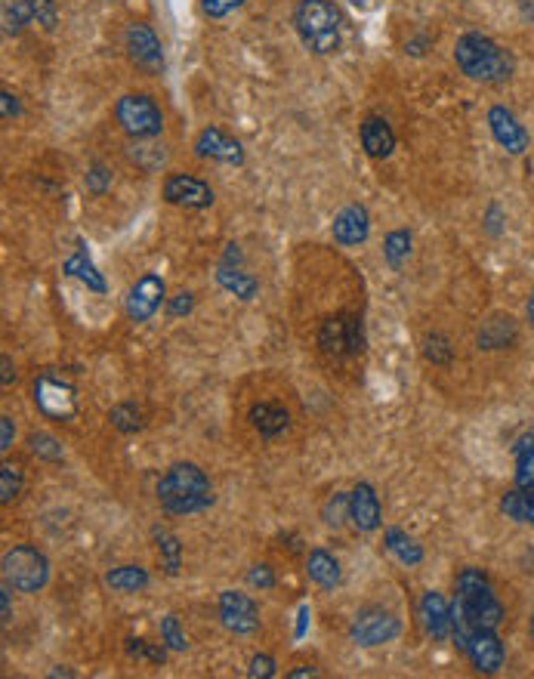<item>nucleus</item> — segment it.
I'll list each match as a JSON object with an SVG mask.
<instances>
[{
  "instance_id": "obj_1",
  "label": "nucleus",
  "mask_w": 534,
  "mask_h": 679,
  "mask_svg": "<svg viewBox=\"0 0 534 679\" xmlns=\"http://www.w3.org/2000/svg\"><path fill=\"white\" fill-rule=\"evenodd\" d=\"M454 62L470 81H479V84H504L513 78V68H516L513 53L482 31L460 34L454 44Z\"/></svg>"
},
{
  "instance_id": "obj_2",
  "label": "nucleus",
  "mask_w": 534,
  "mask_h": 679,
  "mask_svg": "<svg viewBox=\"0 0 534 679\" xmlns=\"http://www.w3.org/2000/svg\"><path fill=\"white\" fill-rule=\"evenodd\" d=\"M158 504L167 516L204 513L213 504V485L198 463H173L158 482Z\"/></svg>"
},
{
  "instance_id": "obj_3",
  "label": "nucleus",
  "mask_w": 534,
  "mask_h": 679,
  "mask_svg": "<svg viewBox=\"0 0 534 679\" xmlns=\"http://www.w3.org/2000/svg\"><path fill=\"white\" fill-rule=\"evenodd\" d=\"M340 25L343 19L340 10L334 7V0H297L294 28L312 56H334L340 50L343 44Z\"/></svg>"
},
{
  "instance_id": "obj_4",
  "label": "nucleus",
  "mask_w": 534,
  "mask_h": 679,
  "mask_svg": "<svg viewBox=\"0 0 534 679\" xmlns=\"http://www.w3.org/2000/svg\"><path fill=\"white\" fill-rule=\"evenodd\" d=\"M464 615L476 630H497L504 624V605L494 596V587L482 568H464L457 575V599Z\"/></svg>"
},
{
  "instance_id": "obj_5",
  "label": "nucleus",
  "mask_w": 534,
  "mask_h": 679,
  "mask_svg": "<svg viewBox=\"0 0 534 679\" xmlns=\"http://www.w3.org/2000/svg\"><path fill=\"white\" fill-rule=\"evenodd\" d=\"M318 349H322L328 359H355L365 349V328L362 318L352 312H337L322 321L318 328Z\"/></svg>"
},
{
  "instance_id": "obj_6",
  "label": "nucleus",
  "mask_w": 534,
  "mask_h": 679,
  "mask_svg": "<svg viewBox=\"0 0 534 679\" xmlns=\"http://www.w3.org/2000/svg\"><path fill=\"white\" fill-rule=\"evenodd\" d=\"M50 581V562L34 547H13L4 553V584L16 593H41Z\"/></svg>"
},
{
  "instance_id": "obj_7",
  "label": "nucleus",
  "mask_w": 534,
  "mask_h": 679,
  "mask_svg": "<svg viewBox=\"0 0 534 679\" xmlns=\"http://www.w3.org/2000/svg\"><path fill=\"white\" fill-rule=\"evenodd\" d=\"M115 121L130 139H158L164 130V112L146 93H127L115 105Z\"/></svg>"
},
{
  "instance_id": "obj_8",
  "label": "nucleus",
  "mask_w": 534,
  "mask_h": 679,
  "mask_svg": "<svg viewBox=\"0 0 534 679\" xmlns=\"http://www.w3.org/2000/svg\"><path fill=\"white\" fill-rule=\"evenodd\" d=\"M124 50H127V59L142 71V75L149 78H158L164 75V47L158 41V34L152 31V25L146 22H130L124 28Z\"/></svg>"
},
{
  "instance_id": "obj_9",
  "label": "nucleus",
  "mask_w": 534,
  "mask_h": 679,
  "mask_svg": "<svg viewBox=\"0 0 534 679\" xmlns=\"http://www.w3.org/2000/svg\"><path fill=\"white\" fill-rule=\"evenodd\" d=\"M399 633H402L399 615L389 609H380V605H368V609H362L352 621V639L365 649L386 646V642L399 639Z\"/></svg>"
},
{
  "instance_id": "obj_10",
  "label": "nucleus",
  "mask_w": 534,
  "mask_h": 679,
  "mask_svg": "<svg viewBox=\"0 0 534 679\" xmlns=\"http://www.w3.org/2000/svg\"><path fill=\"white\" fill-rule=\"evenodd\" d=\"M164 294H167L164 278L155 275V272H146V275H142V278L133 284V288L127 291V297H124V312H127V318L133 321V325H146V321H152L155 312L161 309Z\"/></svg>"
},
{
  "instance_id": "obj_11",
  "label": "nucleus",
  "mask_w": 534,
  "mask_h": 679,
  "mask_svg": "<svg viewBox=\"0 0 534 679\" xmlns=\"http://www.w3.org/2000/svg\"><path fill=\"white\" fill-rule=\"evenodd\" d=\"M34 405L41 408V414L53 420H71L75 417V389H71L62 377L41 374L34 380Z\"/></svg>"
},
{
  "instance_id": "obj_12",
  "label": "nucleus",
  "mask_w": 534,
  "mask_h": 679,
  "mask_svg": "<svg viewBox=\"0 0 534 679\" xmlns=\"http://www.w3.org/2000/svg\"><path fill=\"white\" fill-rule=\"evenodd\" d=\"M220 621L235 636H254L260 630V609L251 596L238 590H226L220 596Z\"/></svg>"
},
{
  "instance_id": "obj_13",
  "label": "nucleus",
  "mask_w": 534,
  "mask_h": 679,
  "mask_svg": "<svg viewBox=\"0 0 534 679\" xmlns=\"http://www.w3.org/2000/svg\"><path fill=\"white\" fill-rule=\"evenodd\" d=\"M164 201L186 210H207L213 204V189L192 173H170L164 180Z\"/></svg>"
},
{
  "instance_id": "obj_14",
  "label": "nucleus",
  "mask_w": 534,
  "mask_h": 679,
  "mask_svg": "<svg viewBox=\"0 0 534 679\" xmlns=\"http://www.w3.org/2000/svg\"><path fill=\"white\" fill-rule=\"evenodd\" d=\"M195 155L204 158V161H220V164H235V167L244 164L241 142L232 139L226 130L213 127V124L198 133V139H195Z\"/></svg>"
},
{
  "instance_id": "obj_15",
  "label": "nucleus",
  "mask_w": 534,
  "mask_h": 679,
  "mask_svg": "<svg viewBox=\"0 0 534 679\" xmlns=\"http://www.w3.org/2000/svg\"><path fill=\"white\" fill-rule=\"evenodd\" d=\"M488 127H491V136L497 139V146L507 149L510 155H525L531 136L507 105H494V109L488 112Z\"/></svg>"
},
{
  "instance_id": "obj_16",
  "label": "nucleus",
  "mask_w": 534,
  "mask_h": 679,
  "mask_svg": "<svg viewBox=\"0 0 534 679\" xmlns=\"http://www.w3.org/2000/svg\"><path fill=\"white\" fill-rule=\"evenodd\" d=\"M464 655L470 658V664L479 673H497L507 661V649H504L501 636H497V630H476L467 642Z\"/></svg>"
},
{
  "instance_id": "obj_17",
  "label": "nucleus",
  "mask_w": 534,
  "mask_h": 679,
  "mask_svg": "<svg viewBox=\"0 0 534 679\" xmlns=\"http://www.w3.org/2000/svg\"><path fill=\"white\" fill-rule=\"evenodd\" d=\"M331 235L337 244L343 247H359L368 241L371 235V217L368 210L362 204H346L337 217H334V226H331Z\"/></svg>"
},
{
  "instance_id": "obj_18",
  "label": "nucleus",
  "mask_w": 534,
  "mask_h": 679,
  "mask_svg": "<svg viewBox=\"0 0 534 679\" xmlns=\"http://www.w3.org/2000/svg\"><path fill=\"white\" fill-rule=\"evenodd\" d=\"M380 497L374 491V485L359 482L349 491V519L359 531H377L380 528Z\"/></svg>"
},
{
  "instance_id": "obj_19",
  "label": "nucleus",
  "mask_w": 534,
  "mask_h": 679,
  "mask_svg": "<svg viewBox=\"0 0 534 679\" xmlns=\"http://www.w3.org/2000/svg\"><path fill=\"white\" fill-rule=\"evenodd\" d=\"M420 621L436 642L451 636V602L439 590H426L420 596Z\"/></svg>"
},
{
  "instance_id": "obj_20",
  "label": "nucleus",
  "mask_w": 534,
  "mask_h": 679,
  "mask_svg": "<svg viewBox=\"0 0 534 679\" xmlns=\"http://www.w3.org/2000/svg\"><path fill=\"white\" fill-rule=\"evenodd\" d=\"M251 423L266 442H275L291 433V411L281 402H257L251 408Z\"/></svg>"
},
{
  "instance_id": "obj_21",
  "label": "nucleus",
  "mask_w": 534,
  "mask_h": 679,
  "mask_svg": "<svg viewBox=\"0 0 534 679\" xmlns=\"http://www.w3.org/2000/svg\"><path fill=\"white\" fill-rule=\"evenodd\" d=\"M359 136H362V149L374 161H383V158H389V155L396 152V130L389 127V121L380 118V115H368L362 121Z\"/></svg>"
},
{
  "instance_id": "obj_22",
  "label": "nucleus",
  "mask_w": 534,
  "mask_h": 679,
  "mask_svg": "<svg viewBox=\"0 0 534 679\" xmlns=\"http://www.w3.org/2000/svg\"><path fill=\"white\" fill-rule=\"evenodd\" d=\"M516 337H519L516 318L507 315V312H497V315L482 321V328L476 334V343H479V349L491 352V349H507L510 343H516Z\"/></svg>"
},
{
  "instance_id": "obj_23",
  "label": "nucleus",
  "mask_w": 534,
  "mask_h": 679,
  "mask_svg": "<svg viewBox=\"0 0 534 679\" xmlns=\"http://www.w3.org/2000/svg\"><path fill=\"white\" fill-rule=\"evenodd\" d=\"M306 571H309V581L322 590H337L343 581V571L340 562L328 553V550H312L306 556Z\"/></svg>"
},
{
  "instance_id": "obj_24",
  "label": "nucleus",
  "mask_w": 534,
  "mask_h": 679,
  "mask_svg": "<svg viewBox=\"0 0 534 679\" xmlns=\"http://www.w3.org/2000/svg\"><path fill=\"white\" fill-rule=\"evenodd\" d=\"M127 158L142 173H158L167 164L170 152H167L164 142H158V139H133L127 146Z\"/></svg>"
},
{
  "instance_id": "obj_25",
  "label": "nucleus",
  "mask_w": 534,
  "mask_h": 679,
  "mask_svg": "<svg viewBox=\"0 0 534 679\" xmlns=\"http://www.w3.org/2000/svg\"><path fill=\"white\" fill-rule=\"evenodd\" d=\"M62 272H65L68 278H78L81 284H87V288L96 291V294H105V288H109V284H105V278H102V272L93 266V260H90V254H87V247H84V244H78L75 254H71V257L62 263Z\"/></svg>"
},
{
  "instance_id": "obj_26",
  "label": "nucleus",
  "mask_w": 534,
  "mask_h": 679,
  "mask_svg": "<svg viewBox=\"0 0 534 679\" xmlns=\"http://www.w3.org/2000/svg\"><path fill=\"white\" fill-rule=\"evenodd\" d=\"M217 281H220V288L235 294L238 300H254L260 294V281L254 275H247L241 266H232V263H220L217 269Z\"/></svg>"
},
{
  "instance_id": "obj_27",
  "label": "nucleus",
  "mask_w": 534,
  "mask_h": 679,
  "mask_svg": "<svg viewBox=\"0 0 534 679\" xmlns=\"http://www.w3.org/2000/svg\"><path fill=\"white\" fill-rule=\"evenodd\" d=\"M501 513L519 525H528L534 528V491H525V488H513L501 497Z\"/></svg>"
},
{
  "instance_id": "obj_28",
  "label": "nucleus",
  "mask_w": 534,
  "mask_h": 679,
  "mask_svg": "<svg viewBox=\"0 0 534 679\" xmlns=\"http://www.w3.org/2000/svg\"><path fill=\"white\" fill-rule=\"evenodd\" d=\"M105 584L115 593H139L149 587V571L142 565H118L105 575Z\"/></svg>"
},
{
  "instance_id": "obj_29",
  "label": "nucleus",
  "mask_w": 534,
  "mask_h": 679,
  "mask_svg": "<svg viewBox=\"0 0 534 679\" xmlns=\"http://www.w3.org/2000/svg\"><path fill=\"white\" fill-rule=\"evenodd\" d=\"M383 544H386L389 553H393V556H396L402 565H408V568H414V565L423 562L420 544H417L414 538H408V534H405L402 528H389V531H386V538H383Z\"/></svg>"
},
{
  "instance_id": "obj_30",
  "label": "nucleus",
  "mask_w": 534,
  "mask_h": 679,
  "mask_svg": "<svg viewBox=\"0 0 534 679\" xmlns=\"http://www.w3.org/2000/svg\"><path fill=\"white\" fill-rule=\"evenodd\" d=\"M516 488L534 491V433H525L516 445Z\"/></svg>"
},
{
  "instance_id": "obj_31",
  "label": "nucleus",
  "mask_w": 534,
  "mask_h": 679,
  "mask_svg": "<svg viewBox=\"0 0 534 679\" xmlns=\"http://www.w3.org/2000/svg\"><path fill=\"white\" fill-rule=\"evenodd\" d=\"M0 22H4L7 38H19V34L34 22L31 4L28 0H4V7H0Z\"/></svg>"
},
{
  "instance_id": "obj_32",
  "label": "nucleus",
  "mask_w": 534,
  "mask_h": 679,
  "mask_svg": "<svg viewBox=\"0 0 534 679\" xmlns=\"http://www.w3.org/2000/svg\"><path fill=\"white\" fill-rule=\"evenodd\" d=\"M155 544H158L164 571L170 578H176V575H180V568H183V544H180V538L170 534V531H164V528H155Z\"/></svg>"
},
{
  "instance_id": "obj_33",
  "label": "nucleus",
  "mask_w": 534,
  "mask_h": 679,
  "mask_svg": "<svg viewBox=\"0 0 534 679\" xmlns=\"http://www.w3.org/2000/svg\"><path fill=\"white\" fill-rule=\"evenodd\" d=\"M408 257H411V232L408 229L389 232L386 241H383V260L393 266V269H402V263Z\"/></svg>"
},
{
  "instance_id": "obj_34",
  "label": "nucleus",
  "mask_w": 534,
  "mask_h": 679,
  "mask_svg": "<svg viewBox=\"0 0 534 679\" xmlns=\"http://www.w3.org/2000/svg\"><path fill=\"white\" fill-rule=\"evenodd\" d=\"M109 420H112L115 430H121V433H127V436L139 433L142 426H146V420H142V411H139L133 402H121V405H115V408L109 411Z\"/></svg>"
},
{
  "instance_id": "obj_35",
  "label": "nucleus",
  "mask_w": 534,
  "mask_h": 679,
  "mask_svg": "<svg viewBox=\"0 0 534 679\" xmlns=\"http://www.w3.org/2000/svg\"><path fill=\"white\" fill-rule=\"evenodd\" d=\"M423 355H426V362H433V365L445 368V365H451V359H454V346H451V340H448L445 334L433 331V334H426V337H423Z\"/></svg>"
},
{
  "instance_id": "obj_36",
  "label": "nucleus",
  "mask_w": 534,
  "mask_h": 679,
  "mask_svg": "<svg viewBox=\"0 0 534 679\" xmlns=\"http://www.w3.org/2000/svg\"><path fill=\"white\" fill-rule=\"evenodd\" d=\"M28 451H31L34 457H41V460H50V463H56V460L65 457L59 439L50 436V433H31V436H28Z\"/></svg>"
},
{
  "instance_id": "obj_37",
  "label": "nucleus",
  "mask_w": 534,
  "mask_h": 679,
  "mask_svg": "<svg viewBox=\"0 0 534 679\" xmlns=\"http://www.w3.org/2000/svg\"><path fill=\"white\" fill-rule=\"evenodd\" d=\"M161 642L170 652H186L189 649V639H186V633L180 627V618H176V615L161 618Z\"/></svg>"
},
{
  "instance_id": "obj_38",
  "label": "nucleus",
  "mask_w": 534,
  "mask_h": 679,
  "mask_svg": "<svg viewBox=\"0 0 534 679\" xmlns=\"http://www.w3.org/2000/svg\"><path fill=\"white\" fill-rule=\"evenodd\" d=\"M167 646H152L146 639H127V655L136 661H149V664H164L167 661Z\"/></svg>"
},
{
  "instance_id": "obj_39",
  "label": "nucleus",
  "mask_w": 534,
  "mask_h": 679,
  "mask_svg": "<svg viewBox=\"0 0 534 679\" xmlns=\"http://www.w3.org/2000/svg\"><path fill=\"white\" fill-rule=\"evenodd\" d=\"M22 491V470L16 463H4L0 467V504H10Z\"/></svg>"
},
{
  "instance_id": "obj_40",
  "label": "nucleus",
  "mask_w": 534,
  "mask_h": 679,
  "mask_svg": "<svg viewBox=\"0 0 534 679\" xmlns=\"http://www.w3.org/2000/svg\"><path fill=\"white\" fill-rule=\"evenodd\" d=\"M31 4V13H34V22H38L44 31H53L59 25V7L56 0H28Z\"/></svg>"
},
{
  "instance_id": "obj_41",
  "label": "nucleus",
  "mask_w": 534,
  "mask_h": 679,
  "mask_svg": "<svg viewBox=\"0 0 534 679\" xmlns=\"http://www.w3.org/2000/svg\"><path fill=\"white\" fill-rule=\"evenodd\" d=\"M84 183H87V192H93V195H105V192L112 189V170L96 161V164L87 170V180H84Z\"/></svg>"
},
{
  "instance_id": "obj_42",
  "label": "nucleus",
  "mask_w": 534,
  "mask_h": 679,
  "mask_svg": "<svg viewBox=\"0 0 534 679\" xmlns=\"http://www.w3.org/2000/svg\"><path fill=\"white\" fill-rule=\"evenodd\" d=\"M325 525L331 528H340L343 519H349V494H334L328 504H325Z\"/></svg>"
},
{
  "instance_id": "obj_43",
  "label": "nucleus",
  "mask_w": 534,
  "mask_h": 679,
  "mask_svg": "<svg viewBox=\"0 0 534 679\" xmlns=\"http://www.w3.org/2000/svg\"><path fill=\"white\" fill-rule=\"evenodd\" d=\"M244 0H201V10L207 19H226L229 13L241 10Z\"/></svg>"
},
{
  "instance_id": "obj_44",
  "label": "nucleus",
  "mask_w": 534,
  "mask_h": 679,
  "mask_svg": "<svg viewBox=\"0 0 534 679\" xmlns=\"http://www.w3.org/2000/svg\"><path fill=\"white\" fill-rule=\"evenodd\" d=\"M247 584L257 587V590H272L275 587V575L269 565H251V571H247Z\"/></svg>"
},
{
  "instance_id": "obj_45",
  "label": "nucleus",
  "mask_w": 534,
  "mask_h": 679,
  "mask_svg": "<svg viewBox=\"0 0 534 679\" xmlns=\"http://www.w3.org/2000/svg\"><path fill=\"white\" fill-rule=\"evenodd\" d=\"M247 676H251V679H272L275 676V658L254 655L251 658V667H247Z\"/></svg>"
},
{
  "instance_id": "obj_46",
  "label": "nucleus",
  "mask_w": 534,
  "mask_h": 679,
  "mask_svg": "<svg viewBox=\"0 0 534 679\" xmlns=\"http://www.w3.org/2000/svg\"><path fill=\"white\" fill-rule=\"evenodd\" d=\"M192 309H195V297H192V294H176V297L167 303V315H170V318L189 315Z\"/></svg>"
},
{
  "instance_id": "obj_47",
  "label": "nucleus",
  "mask_w": 534,
  "mask_h": 679,
  "mask_svg": "<svg viewBox=\"0 0 534 679\" xmlns=\"http://www.w3.org/2000/svg\"><path fill=\"white\" fill-rule=\"evenodd\" d=\"M13 439H16V426H13V417H0V451H10L13 448Z\"/></svg>"
},
{
  "instance_id": "obj_48",
  "label": "nucleus",
  "mask_w": 534,
  "mask_h": 679,
  "mask_svg": "<svg viewBox=\"0 0 534 679\" xmlns=\"http://www.w3.org/2000/svg\"><path fill=\"white\" fill-rule=\"evenodd\" d=\"M501 220H504L501 207H497V204H491V207H488V213H485V232L497 238V235H501Z\"/></svg>"
},
{
  "instance_id": "obj_49",
  "label": "nucleus",
  "mask_w": 534,
  "mask_h": 679,
  "mask_svg": "<svg viewBox=\"0 0 534 679\" xmlns=\"http://www.w3.org/2000/svg\"><path fill=\"white\" fill-rule=\"evenodd\" d=\"M0 105H4V118H19L22 115V105H19V99L10 90L0 93Z\"/></svg>"
},
{
  "instance_id": "obj_50",
  "label": "nucleus",
  "mask_w": 534,
  "mask_h": 679,
  "mask_svg": "<svg viewBox=\"0 0 534 679\" xmlns=\"http://www.w3.org/2000/svg\"><path fill=\"white\" fill-rule=\"evenodd\" d=\"M430 38H426V34H417V38H411L408 44H405V53H411V56H423L426 50H430Z\"/></svg>"
},
{
  "instance_id": "obj_51",
  "label": "nucleus",
  "mask_w": 534,
  "mask_h": 679,
  "mask_svg": "<svg viewBox=\"0 0 534 679\" xmlns=\"http://www.w3.org/2000/svg\"><path fill=\"white\" fill-rule=\"evenodd\" d=\"M0 365H4V389L10 386V383H16V368H13V362H10V355H4V359H0Z\"/></svg>"
},
{
  "instance_id": "obj_52",
  "label": "nucleus",
  "mask_w": 534,
  "mask_h": 679,
  "mask_svg": "<svg viewBox=\"0 0 534 679\" xmlns=\"http://www.w3.org/2000/svg\"><path fill=\"white\" fill-rule=\"evenodd\" d=\"M288 676H291V679H303V676H318V670H315V667H297V670H291Z\"/></svg>"
},
{
  "instance_id": "obj_53",
  "label": "nucleus",
  "mask_w": 534,
  "mask_h": 679,
  "mask_svg": "<svg viewBox=\"0 0 534 679\" xmlns=\"http://www.w3.org/2000/svg\"><path fill=\"white\" fill-rule=\"evenodd\" d=\"M4 624H10V587H4Z\"/></svg>"
},
{
  "instance_id": "obj_54",
  "label": "nucleus",
  "mask_w": 534,
  "mask_h": 679,
  "mask_svg": "<svg viewBox=\"0 0 534 679\" xmlns=\"http://www.w3.org/2000/svg\"><path fill=\"white\" fill-rule=\"evenodd\" d=\"M525 315H528V325L534 328V294H531L528 303H525Z\"/></svg>"
},
{
  "instance_id": "obj_55",
  "label": "nucleus",
  "mask_w": 534,
  "mask_h": 679,
  "mask_svg": "<svg viewBox=\"0 0 534 679\" xmlns=\"http://www.w3.org/2000/svg\"><path fill=\"white\" fill-rule=\"evenodd\" d=\"M352 7H359V10H368V0H349Z\"/></svg>"
},
{
  "instance_id": "obj_56",
  "label": "nucleus",
  "mask_w": 534,
  "mask_h": 679,
  "mask_svg": "<svg viewBox=\"0 0 534 679\" xmlns=\"http://www.w3.org/2000/svg\"><path fill=\"white\" fill-rule=\"evenodd\" d=\"M50 676H75V670H53Z\"/></svg>"
},
{
  "instance_id": "obj_57",
  "label": "nucleus",
  "mask_w": 534,
  "mask_h": 679,
  "mask_svg": "<svg viewBox=\"0 0 534 679\" xmlns=\"http://www.w3.org/2000/svg\"><path fill=\"white\" fill-rule=\"evenodd\" d=\"M528 633H531V642H534V618H531V624H528Z\"/></svg>"
}]
</instances>
